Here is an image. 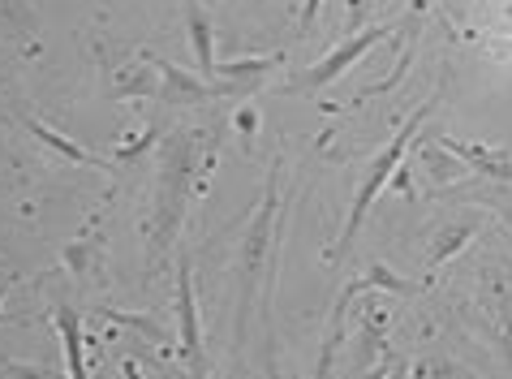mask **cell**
<instances>
[{
	"label": "cell",
	"mask_w": 512,
	"mask_h": 379,
	"mask_svg": "<svg viewBox=\"0 0 512 379\" xmlns=\"http://www.w3.org/2000/svg\"><path fill=\"white\" fill-rule=\"evenodd\" d=\"M198 164V134L177 130L160 143V194H155V216H151V263L164 259V250L177 242L181 216H186L190 181Z\"/></svg>",
	"instance_id": "cell-1"
},
{
	"label": "cell",
	"mask_w": 512,
	"mask_h": 379,
	"mask_svg": "<svg viewBox=\"0 0 512 379\" xmlns=\"http://www.w3.org/2000/svg\"><path fill=\"white\" fill-rule=\"evenodd\" d=\"M435 100L439 95H431L426 104H418V112L409 117L401 130H396V138L388 147L375 156V164L366 168V177H362V186H358V194H353V207H349V220H345V233H340V242L327 250V259H340V255H349V246H353V237H358V229H362V220H366V212L375 207V199L383 194V186L396 177V168H401V156L409 151V143H414V134H418V125L431 117V108H435Z\"/></svg>",
	"instance_id": "cell-2"
},
{
	"label": "cell",
	"mask_w": 512,
	"mask_h": 379,
	"mask_svg": "<svg viewBox=\"0 0 512 379\" xmlns=\"http://www.w3.org/2000/svg\"><path fill=\"white\" fill-rule=\"evenodd\" d=\"M276 207H280V164H272L267 173V194H263V207L254 216L250 233H246V246H241V280H246V293H241V315L250 311L254 298H267V285H263V263L272 259V224H276Z\"/></svg>",
	"instance_id": "cell-3"
},
{
	"label": "cell",
	"mask_w": 512,
	"mask_h": 379,
	"mask_svg": "<svg viewBox=\"0 0 512 379\" xmlns=\"http://www.w3.org/2000/svg\"><path fill=\"white\" fill-rule=\"evenodd\" d=\"M396 31H401V22H375V26H366V31L349 35L345 44H336L319 65H310L306 74H297L284 91H289V95H315V91H323V87H332V82L345 74V69H353V65H358L375 44H383V39L396 35Z\"/></svg>",
	"instance_id": "cell-4"
},
{
	"label": "cell",
	"mask_w": 512,
	"mask_h": 379,
	"mask_svg": "<svg viewBox=\"0 0 512 379\" xmlns=\"http://www.w3.org/2000/svg\"><path fill=\"white\" fill-rule=\"evenodd\" d=\"M177 324H181V379H207L203 324H198L194 268H190V259L177 263Z\"/></svg>",
	"instance_id": "cell-5"
},
{
	"label": "cell",
	"mask_w": 512,
	"mask_h": 379,
	"mask_svg": "<svg viewBox=\"0 0 512 379\" xmlns=\"http://www.w3.org/2000/svg\"><path fill=\"white\" fill-rule=\"evenodd\" d=\"M155 74H160L155 100H164V104H207V100H224V95H250V87H241V82H203L168 61H155Z\"/></svg>",
	"instance_id": "cell-6"
},
{
	"label": "cell",
	"mask_w": 512,
	"mask_h": 379,
	"mask_svg": "<svg viewBox=\"0 0 512 379\" xmlns=\"http://www.w3.org/2000/svg\"><path fill=\"white\" fill-rule=\"evenodd\" d=\"M439 147H444L448 156H457L461 164L478 168L482 177L500 181V186L512 181V156L508 151H495V147H482V143H461V138H439Z\"/></svg>",
	"instance_id": "cell-7"
},
{
	"label": "cell",
	"mask_w": 512,
	"mask_h": 379,
	"mask_svg": "<svg viewBox=\"0 0 512 379\" xmlns=\"http://www.w3.org/2000/svg\"><path fill=\"white\" fill-rule=\"evenodd\" d=\"M56 332H61V349H65V375L69 379H87V336H82V319L74 306H56L52 315Z\"/></svg>",
	"instance_id": "cell-8"
},
{
	"label": "cell",
	"mask_w": 512,
	"mask_h": 379,
	"mask_svg": "<svg viewBox=\"0 0 512 379\" xmlns=\"http://www.w3.org/2000/svg\"><path fill=\"white\" fill-rule=\"evenodd\" d=\"M22 125H26V130H31V134H35V138H39V143H44L48 151H56V156H65L69 164H82V168H99V173H112V160H104V156H91V151H82L78 143H69L65 134L48 130V125L39 121V117H26Z\"/></svg>",
	"instance_id": "cell-9"
},
{
	"label": "cell",
	"mask_w": 512,
	"mask_h": 379,
	"mask_svg": "<svg viewBox=\"0 0 512 379\" xmlns=\"http://www.w3.org/2000/svg\"><path fill=\"white\" fill-rule=\"evenodd\" d=\"M186 31H190V48L198 56V69H203V82H220L216 74V56H211V22L207 13L198 9V0H186Z\"/></svg>",
	"instance_id": "cell-10"
},
{
	"label": "cell",
	"mask_w": 512,
	"mask_h": 379,
	"mask_svg": "<svg viewBox=\"0 0 512 379\" xmlns=\"http://www.w3.org/2000/svg\"><path fill=\"white\" fill-rule=\"evenodd\" d=\"M349 293L340 289V302H336V311H332V328H327V341L319 349V367H315V379H332V358H336V345H340V324H345V311H349Z\"/></svg>",
	"instance_id": "cell-11"
},
{
	"label": "cell",
	"mask_w": 512,
	"mask_h": 379,
	"mask_svg": "<svg viewBox=\"0 0 512 379\" xmlns=\"http://www.w3.org/2000/svg\"><path fill=\"white\" fill-rule=\"evenodd\" d=\"M353 285H358V293H366V289H383V293H401V298H405V293H414V285L396 276L388 263H375V268L366 272L362 280H353Z\"/></svg>",
	"instance_id": "cell-12"
},
{
	"label": "cell",
	"mask_w": 512,
	"mask_h": 379,
	"mask_svg": "<svg viewBox=\"0 0 512 379\" xmlns=\"http://www.w3.org/2000/svg\"><path fill=\"white\" fill-rule=\"evenodd\" d=\"M104 319H112V324H121V328H134V332H142L147 336V341H155V345H164L168 341V332L155 324L151 315H130V311H112V306H104V311H99Z\"/></svg>",
	"instance_id": "cell-13"
},
{
	"label": "cell",
	"mask_w": 512,
	"mask_h": 379,
	"mask_svg": "<svg viewBox=\"0 0 512 379\" xmlns=\"http://www.w3.org/2000/svg\"><path fill=\"white\" fill-rule=\"evenodd\" d=\"M469 237H474V224H452L448 233H439V237H435V246H431V268L448 263V259L469 242Z\"/></svg>",
	"instance_id": "cell-14"
},
{
	"label": "cell",
	"mask_w": 512,
	"mask_h": 379,
	"mask_svg": "<svg viewBox=\"0 0 512 379\" xmlns=\"http://www.w3.org/2000/svg\"><path fill=\"white\" fill-rule=\"evenodd\" d=\"M5 379H69L65 371H52V367H26V362H5Z\"/></svg>",
	"instance_id": "cell-15"
},
{
	"label": "cell",
	"mask_w": 512,
	"mask_h": 379,
	"mask_svg": "<svg viewBox=\"0 0 512 379\" xmlns=\"http://www.w3.org/2000/svg\"><path fill=\"white\" fill-rule=\"evenodd\" d=\"M371 13H375V0H345V22H349V31H353V35L366 31Z\"/></svg>",
	"instance_id": "cell-16"
},
{
	"label": "cell",
	"mask_w": 512,
	"mask_h": 379,
	"mask_svg": "<svg viewBox=\"0 0 512 379\" xmlns=\"http://www.w3.org/2000/svg\"><path fill=\"white\" fill-rule=\"evenodd\" d=\"M13 285H18V268L0 259V302L9 298V289H13ZM0 324H5V315H0Z\"/></svg>",
	"instance_id": "cell-17"
},
{
	"label": "cell",
	"mask_w": 512,
	"mask_h": 379,
	"mask_svg": "<svg viewBox=\"0 0 512 379\" xmlns=\"http://www.w3.org/2000/svg\"><path fill=\"white\" fill-rule=\"evenodd\" d=\"M319 9H323V0H302V35L315 31V18H319Z\"/></svg>",
	"instance_id": "cell-18"
},
{
	"label": "cell",
	"mask_w": 512,
	"mask_h": 379,
	"mask_svg": "<svg viewBox=\"0 0 512 379\" xmlns=\"http://www.w3.org/2000/svg\"><path fill=\"white\" fill-rule=\"evenodd\" d=\"M237 125L250 134V130H254V112H237Z\"/></svg>",
	"instance_id": "cell-19"
},
{
	"label": "cell",
	"mask_w": 512,
	"mask_h": 379,
	"mask_svg": "<svg viewBox=\"0 0 512 379\" xmlns=\"http://www.w3.org/2000/svg\"><path fill=\"white\" fill-rule=\"evenodd\" d=\"M125 379H142V375H138V362H134V358L125 362Z\"/></svg>",
	"instance_id": "cell-20"
},
{
	"label": "cell",
	"mask_w": 512,
	"mask_h": 379,
	"mask_svg": "<svg viewBox=\"0 0 512 379\" xmlns=\"http://www.w3.org/2000/svg\"><path fill=\"white\" fill-rule=\"evenodd\" d=\"M422 9H426V0H414V5H409V18H422Z\"/></svg>",
	"instance_id": "cell-21"
},
{
	"label": "cell",
	"mask_w": 512,
	"mask_h": 379,
	"mask_svg": "<svg viewBox=\"0 0 512 379\" xmlns=\"http://www.w3.org/2000/svg\"><path fill=\"white\" fill-rule=\"evenodd\" d=\"M504 48H508V52H512V39H508V44H504Z\"/></svg>",
	"instance_id": "cell-22"
},
{
	"label": "cell",
	"mask_w": 512,
	"mask_h": 379,
	"mask_svg": "<svg viewBox=\"0 0 512 379\" xmlns=\"http://www.w3.org/2000/svg\"><path fill=\"white\" fill-rule=\"evenodd\" d=\"M500 5H512V0H500Z\"/></svg>",
	"instance_id": "cell-23"
}]
</instances>
